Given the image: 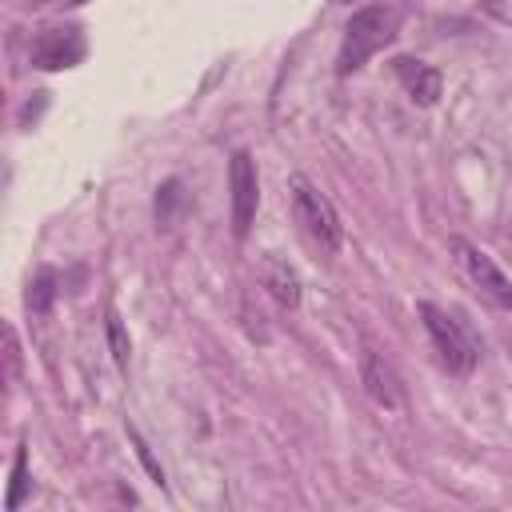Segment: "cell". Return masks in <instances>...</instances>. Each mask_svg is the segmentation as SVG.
<instances>
[{
    "instance_id": "7",
    "label": "cell",
    "mask_w": 512,
    "mask_h": 512,
    "mask_svg": "<svg viewBox=\"0 0 512 512\" xmlns=\"http://www.w3.org/2000/svg\"><path fill=\"white\" fill-rule=\"evenodd\" d=\"M360 380H364V392L380 404V408H400V376L392 372V364L372 348L364 344L360 348Z\"/></svg>"
},
{
    "instance_id": "17",
    "label": "cell",
    "mask_w": 512,
    "mask_h": 512,
    "mask_svg": "<svg viewBox=\"0 0 512 512\" xmlns=\"http://www.w3.org/2000/svg\"><path fill=\"white\" fill-rule=\"evenodd\" d=\"M336 4H352V0H336Z\"/></svg>"
},
{
    "instance_id": "3",
    "label": "cell",
    "mask_w": 512,
    "mask_h": 512,
    "mask_svg": "<svg viewBox=\"0 0 512 512\" xmlns=\"http://www.w3.org/2000/svg\"><path fill=\"white\" fill-rule=\"evenodd\" d=\"M420 316H424V328H428V336H432V344H436V352H440V360H444V368L448 372H472L476 368V340L460 328V320H452L444 308H436V304H420Z\"/></svg>"
},
{
    "instance_id": "2",
    "label": "cell",
    "mask_w": 512,
    "mask_h": 512,
    "mask_svg": "<svg viewBox=\"0 0 512 512\" xmlns=\"http://www.w3.org/2000/svg\"><path fill=\"white\" fill-rule=\"evenodd\" d=\"M288 188H292V208H296V220L304 224V232H308L324 252H336L340 240H344V224H340L332 200H328L308 176H300V172L288 180Z\"/></svg>"
},
{
    "instance_id": "5",
    "label": "cell",
    "mask_w": 512,
    "mask_h": 512,
    "mask_svg": "<svg viewBox=\"0 0 512 512\" xmlns=\"http://www.w3.org/2000/svg\"><path fill=\"white\" fill-rule=\"evenodd\" d=\"M228 188H232V232L244 240L248 228H252L256 204H260V184H256V160H252V152H244V148L232 152Z\"/></svg>"
},
{
    "instance_id": "14",
    "label": "cell",
    "mask_w": 512,
    "mask_h": 512,
    "mask_svg": "<svg viewBox=\"0 0 512 512\" xmlns=\"http://www.w3.org/2000/svg\"><path fill=\"white\" fill-rule=\"evenodd\" d=\"M132 440H136V452H140V460H144V464H148V472L156 476V484H164V472H160V464L152 460V452H148V444H144V440H140L136 432H132Z\"/></svg>"
},
{
    "instance_id": "1",
    "label": "cell",
    "mask_w": 512,
    "mask_h": 512,
    "mask_svg": "<svg viewBox=\"0 0 512 512\" xmlns=\"http://www.w3.org/2000/svg\"><path fill=\"white\" fill-rule=\"evenodd\" d=\"M400 28V12L388 8V4H372V8H360L348 28H344V44H340V56H336V72L348 76L356 68H364L368 56H376L384 44H392Z\"/></svg>"
},
{
    "instance_id": "13",
    "label": "cell",
    "mask_w": 512,
    "mask_h": 512,
    "mask_svg": "<svg viewBox=\"0 0 512 512\" xmlns=\"http://www.w3.org/2000/svg\"><path fill=\"white\" fill-rule=\"evenodd\" d=\"M184 196H180V180H168L164 188H160V196H156V212H160V220H172V204H180Z\"/></svg>"
},
{
    "instance_id": "8",
    "label": "cell",
    "mask_w": 512,
    "mask_h": 512,
    "mask_svg": "<svg viewBox=\"0 0 512 512\" xmlns=\"http://www.w3.org/2000/svg\"><path fill=\"white\" fill-rule=\"evenodd\" d=\"M396 76H400V84H404V92L416 100V104H436L440 100V72L432 68V64H424V60H412V56H400L396 60Z\"/></svg>"
},
{
    "instance_id": "15",
    "label": "cell",
    "mask_w": 512,
    "mask_h": 512,
    "mask_svg": "<svg viewBox=\"0 0 512 512\" xmlns=\"http://www.w3.org/2000/svg\"><path fill=\"white\" fill-rule=\"evenodd\" d=\"M484 12H492L504 24H512V0H484Z\"/></svg>"
},
{
    "instance_id": "10",
    "label": "cell",
    "mask_w": 512,
    "mask_h": 512,
    "mask_svg": "<svg viewBox=\"0 0 512 512\" xmlns=\"http://www.w3.org/2000/svg\"><path fill=\"white\" fill-rule=\"evenodd\" d=\"M52 296H56V272L52 268H40L36 280L28 284V308L32 312H48L52 308Z\"/></svg>"
},
{
    "instance_id": "16",
    "label": "cell",
    "mask_w": 512,
    "mask_h": 512,
    "mask_svg": "<svg viewBox=\"0 0 512 512\" xmlns=\"http://www.w3.org/2000/svg\"><path fill=\"white\" fill-rule=\"evenodd\" d=\"M60 4H84V0H60Z\"/></svg>"
},
{
    "instance_id": "11",
    "label": "cell",
    "mask_w": 512,
    "mask_h": 512,
    "mask_svg": "<svg viewBox=\"0 0 512 512\" xmlns=\"http://www.w3.org/2000/svg\"><path fill=\"white\" fill-rule=\"evenodd\" d=\"M24 492H28V452L16 448V460H12V484H8V496H4V508L16 512L24 504Z\"/></svg>"
},
{
    "instance_id": "12",
    "label": "cell",
    "mask_w": 512,
    "mask_h": 512,
    "mask_svg": "<svg viewBox=\"0 0 512 512\" xmlns=\"http://www.w3.org/2000/svg\"><path fill=\"white\" fill-rule=\"evenodd\" d=\"M108 340H112V356H116V364L124 368V364H128V340H124V328H120L116 312H108Z\"/></svg>"
},
{
    "instance_id": "4",
    "label": "cell",
    "mask_w": 512,
    "mask_h": 512,
    "mask_svg": "<svg viewBox=\"0 0 512 512\" xmlns=\"http://www.w3.org/2000/svg\"><path fill=\"white\" fill-rule=\"evenodd\" d=\"M448 248H452V256H456L460 272L472 280V288H480L496 308H512V280L504 276V268H500L484 248H476V244L464 240V236H452Z\"/></svg>"
},
{
    "instance_id": "9",
    "label": "cell",
    "mask_w": 512,
    "mask_h": 512,
    "mask_svg": "<svg viewBox=\"0 0 512 512\" xmlns=\"http://www.w3.org/2000/svg\"><path fill=\"white\" fill-rule=\"evenodd\" d=\"M260 284L276 296V304H284V308H296L300 304V280H296V272H292L288 260L264 256L260 260Z\"/></svg>"
},
{
    "instance_id": "6",
    "label": "cell",
    "mask_w": 512,
    "mask_h": 512,
    "mask_svg": "<svg viewBox=\"0 0 512 512\" xmlns=\"http://www.w3.org/2000/svg\"><path fill=\"white\" fill-rule=\"evenodd\" d=\"M84 60V36L76 24L64 28H44L32 40V68L40 72H60V68H76Z\"/></svg>"
}]
</instances>
